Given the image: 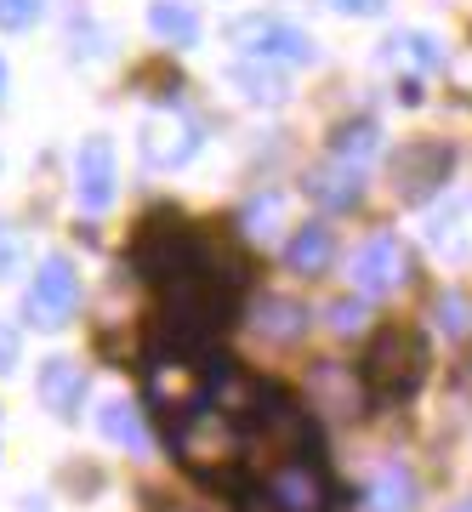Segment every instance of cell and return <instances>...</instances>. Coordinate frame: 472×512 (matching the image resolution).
Wrapping results in <instances>:
<instances>
[{
	"label": "cell",
	"mask_w": 472,
	"mask_h": 512,
	"mask_svg": "<svg viewBox=\"0 0 472 512\" xmlns=\"http://www.w3.org/2000/svg\"><path fill=\"white\" fill-rule=\"evenodd\" d=\"M347 274H353V285H359L364 296H387V291H399L404 279H410V256H404V245L393 234H376V239H364L359 251H353Z\"/></svg>",
	"instance_id": "6"
},
{
	"label": "cell",
	"mask_w": 472,
	"mask_h": 512,
	"mask_svg": "<svg viewBox=\"0 0 472 512\" xmlns=\"http://www.w3.org/2000/svg\"><path fill=\"white\" fill-rule=\"evenodd\" d=\"M376 137H382V131L370 126V120L342 126V131H336V160H347V165H359V171H364V160L376 154Z\"/></svg>",
	"instance_id": "18"
},
{
	"label": "cell",
	"mask_w": 472,
	"mask_h": 512,
	"mask_svg": "<svg viewBox=\"0 0 472 512\" xmlns=\"http://www.w3.org/2000/svg\"><path fill=\"white\" fill-rule=\"evenodd\" d=\"M148 29L165 46H194L200 40V6L194 0H148Z\"/></svg>",
	"instance_id": "10"
},
{
	"label": "cell",
	"mask_w": 472,
	"mask_h": 512,
	"mask_svg": "<svg viewBox=\"0 0 472 512\" xmlns=\"http://www.w3.org/2000/svg\"><path fill=\"white\" fill-rule=\"evenodd\" d=\"M256 325H262V336H273V342H296V336L308 330V313L296 308V302H285V296H268Z\"/></svg>",
	"instance_id": "14"
},
{
	"label": "cell",
	"mask_w": 472,
	"mask_h": 512,
	"mask_svg": "<svg viewBox=\"0 0 472 512\" xmlns=\"http://www.w3.org/2000/svg\"><path fill=\"white\" fill-rule=\"evenodd\" d=\"M364 376L376 393H416V382L427 376V348L416 330H382L370 353H364Z\"/></svg>",
	"instance_id": "3"
},
{
	"label": "cell",
	"mask_w": 472,
	"mask_h": 512,
	"mask_svg": "<svg viewBox=\"0 0 472 512\" xmlns=\"http://www.w3.org/2000/svg\"><path fill=\"white\" fill-rule=\"evenodd\" d=\"M279 495H285V507H291V512H313V507H319V501H313L319 490H313L308 478H285V484H279Z\"/></svg>",
	"instance_id": "20"
},
{
	"label": "cell",
	"mask_w": 472,
	"mask_h": 512,
	"mask_svg": "<svg viewBox=\"0 0 472 512\" xmlns=\"http://www.w3.org/2000/svg\"><path fill=\"white\" fill-rule=\"evenodd\" d=\"M200 154V126L182 109H148L137 120V160L148 171H182Z\"/></svg>",
	"instance_id": "2"
},
{
	"label": "cell",
	"mask_w": 472,
	"mask_h": 512,
	"mask_svg": "<svg viewBox=\"0 0 472 512\" xmlns=\"http://www.w3.org/2000/svg\"><path fill=\"white\" fill-rule=\"evenodd\" d=\"M74 302H80V274H74V262L69 256H46L35 285H29V302H23L29 319H35L40 330H57L74 313Z\"/></svg>",
	"instance_id": "5"
},
{
	"label": "cell",
	"mask_w": 472,
	"mask_h": 512,
	"mask_svg": "<svg viewBox=\"0 0 472 512\" xmlns=\"http://www.w3.org/2000/svg\"><path fill=\"white\" fill-rule=\"evenodd\" d=\"M330 12H342V18H382L387 0H330Z\"/></svg>",
	"instance_id": "21"
},
{
	"label": "cell",
	"mask_w": 472,
	"mask_h": 512,
	"mask_svg": "<svg viewBox=\"0 0 472 512\" xmlns=\"http://www.w3.org/2000/svg\"><path fill=\"white\" fill-rule=\"evenodd\" d=\"M444 177H450V148L444 143H410L393 160V194L399 200H427L433 188H444Z\"/></svg>",
	"instance_id": "7"
},
{
	"label": "cell",
	"mask_w": 472,
	"mask_h": 512,
	"mask_svg": "<svg viewBox=\"0 0 472 512\" xmlns=\"http://www.w3.org/2000/svg\"><path fill=\"white\" fill-rule=\"evenodd\" d=\"M370 501H376V512H410V501H416V478L393 461V467H382V473H376Z\"/></svg>",
	"instance_id": "13"
},
{
	"label": "cell",
	"mask_w": 472,
	"mask_h": 512,
	"mask_svg": "<svg viewBox=\"0 0 472 512\" xmlns=\"http://www.w3.org/2000/svg\"><path fill=\"white\" fill-rule=\"evenodd\" d=\"M114 194H120V154H114V137L91 131L86 143L74 148V200L80 211H109Z\"/></svg>",
	"instance_id": "4"
},
{
	"label": "cell",
	"mask_w": 472,
	"mask_h": 512,
	"mask_svg": "<svg viewBox=\"0 0 472 512\" xmlns=\"http://www.w3.org/2000/svg\"><path fill=\"white\" fill-rule=\"evenodd\" d=\"M35 393H40V404H46L57 421H69L74 410H80V399H86V376H80L74 359H46L40 376H35Z\"/></svg>",
	"instance_id": "8"
},
{
	"label": "cell",
	"mask_w": 472,
	"mask_h": 512,
	"mask_svg": "<svg viewBox=\"0 0 472 512\" xmlns=\"http://www.w3.org/2000/svg\"><path fill=\"white\" fill-rule=\"evenodd\" d=\"M427 245H433L444 262H467L472 256V200H450L444 211H433Z\"/></svg>",
	"instance_id": "9"
},
{
	"label": "cell",
	"mask_w": 472,
	"mask_h": 512,
	"mask_svg": "<svg viewBox=\"0 0 472 512\" xmlns=\"http://www.w3.org/2000/svg\"><path fill=\"white\" fill-rule=\"evenodd\" d=\"M455 512H472V501H461V507H455Z\"/></svg>",
	"instance_id": "27"
},
{
	"label": "cell",
	"mask_w": 472,
	"mask_h": 512,
	"mask_svg": "<svg viewBox=\"0 0 472 512\" xmlns=\"http://www.w3.org/2000/svg\"><path fill=\"white\" fill-rule=\"evenodd\" d=\"M467 302H461V296H450V302H438V319H444V325L455 330V336H461V330H472V319H467Z\"/></svg>",
	"instance_id": "23"
},
{
	"label": "cell",
	"mask_w": 472,
	"mask_h": 512,
	"mask_svg": "<svg viewBox=\"0 0 472 512\" xmlns=\"http://www.w3.org/2000/svg\"><path fill=\"white\" fill-rule=\"evenodd\" d=\"M40 12H46V0H0V29L6 35H23V29H35Z\"/></svg>",
	"instance_id": "19"
},
{
	"label": "cell",
	"mask_w": 472,
	"mask_h": 512,
	"mask_svg": "<svg viewBox=\"0 0 472 512\" xmlns=\"http://www.w3.org/2000/svg\"><path fill=\"white\" fill-rule=\"evenodd\" d=\"M18 262H23L18 239H12V228H6V222H0V279H12V274H18Z\"/></svg>",
	"instance_id": "22"
},
{
	"label": "cell",
	"mask_w": 472,
	"mask_h": 512,
	"mask_svg": "<svg viewBox=\"0 0 472 512\" xmlns=\"http://www.w3.org/2000/svg\"><path fill=\"white\" fill-rule=\"evenodd\" d=\"M12 365H18V330L0 325V370H12Z\"/></svg>",
	"instance_id": "25"
},
{
	"label": "cell",
	"mask_w": 472,
	"mask_h": 512,
	"mask_svg": "<svg viewBox=\"0 0 472 512\" xmlns=\"http://www.w3.org/2000/svg\"><path fill=\"white\" fill-rule=\"evenodd\" d=\"M387 63H410V69H433L438 63V46L433 35H421V29H404V35L387 40Z\"/></svg>",
	"instance_id": "16"
},
{
	"label": "cell",
	"mask_w": 472,
	"mask_h": 512,
	"mask_svg": "<svg viewBox=\"0 0 472 512\" xmlns=\"http://www.w3.org/2000/svg\"><path fill=\"white\" fill-rule=\"evenodd\" d=\"M0 97H6V63H0Z\"/></svg>",
	"instance_id": "26"
},
{
	"label": "cell",
	"mask_w": 472,
	"mask_h": 512,
	"mask_svg": "<svg viewBox=\"0 0 472 512\" xmlns=\"http://www.w3.org/2000/svg\"><path fill=\"white\" fill-rule=\"evenodd\" d=\"M330 256H336V234H330L325 222H308V228H296V239L285 245V262H291L296 274H325Z\"/></svg>",
	"instance_id": "12"
},
{
	"label": "cell",
	"mask_w": 472,
	"mask_h": 512,
	"mask_svg": "<svg viewBox=\"0 0 472 512\" xmlns=\"http://www.w3.org/2000/svg\"><path fill=\"white\" fill-rule=\"evenodd\" d=\"M308 194L319 205H330V211H347V205H359V165H347V160H336V165H319L308 177Z\"/></svg>",
	"instance_id": "11"
},
{
	"label": "cell",
	"mask_w": 472,
	"mask_h": 512,
	"mask_svg": "<svg viewBox=\"0 0 472 512\" xmlns=\"http://www.w3.org/2000/svg\"><path fill=\"white\" fill-rule=\"evenodd\" d=\"M234 86H239V97H245V103H285V80H279V74L273 69H251V63H245V69H234Z\"/></svg>",
	"instance_id": "17"
},
{
	"label": "cell",
	"mask_w": 472,
	"mask_h": 512,
	"mask_svg": "<svg viewBox=\"0 0 472 512\" xmlns=\"http://www.w3.org/2000/svg\"><path fill=\"white\" fill-rule=\"evenodd\" d=\"M359 319H364L359 302H336V308H330V325H336V330H353Z\"/></svg>",
	"instance_id": "24"
},
{
	"label": "cell",
	"mask_w": 472,
	"mask_h": 512,
	"mask_svg": "<svg viewBox=\"0 0 472 512\" xmlns=\"http://www.w3.org/2000/svg\"><path fill=\"white\" fill-rule=\"evenodd\" d=\"M228 40L245 57H256V63H313L319 57V40L308 29H296L291 18H262V12L234 18L228 23Z\"/></svg>",
	"instance_id": "1"
},
{
	"label": "cell",
	"mask_w": 472,
	"mask_h": 512,
	"mask_svg": "<svg viewBox=\"0 0 472 512\" xmlns=\"http://www.w3.org/2000/svg\"><path fill=\"white\" fill-rule=\"evenodd\" d=\"M103 433H109L114 444H126V450H148L143 416H137V404H126V399L103 404Z\"/></svg>",
	"instance_id": "15"
}]
</instances>
